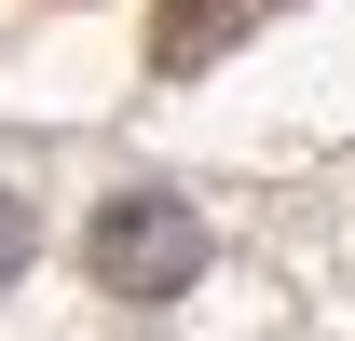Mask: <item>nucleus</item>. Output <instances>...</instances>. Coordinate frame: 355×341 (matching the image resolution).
<instances>
[{
    "mask_svg": "<svg viewBox=\"0 0 355 341\" xmlns=\"http://www.w3.org/2000/svg\"><path fill=\"white\" fill-rule=\"evenodd\" d=\"M191 273H205V232H191L178 191H123V205L96 218V287L110 300H178Z\"/></svg>",
    "mask_w": 355,
    "mask_h": 341,
    "instance_id": "obj_1",
    "label": "nucleus"
},
{
    "mask_svg": "<svg viewBox=\"0 0 355 341\" xmlns=\"http://www.w3.org/2000/svg\"><path fill=\"white\" fill-rule=\"evenodd\" d=\"M232 14H260V0H164V42H150V55H164V69H205Z\"/></svg>",
    "mask_w": 355,
    "mask_h": 341,
    "instance_id": "obj_2",
    "label": "nucleus"
},
{
    "mask_svg": "<svg viewBox=\"0 0 355 341\" xmlns=\"http://www.w3.org/2000/svg\"><path fill=\"white\" fill-rule=\"evenodd\" d=\"M14 273H28V205L0 191V287H14Z\"/></svg>",
    "mask_w": 355,
    "mask_h": 341,
    "instance_id": "obj_3",
    "label": "nucleus"
}]
</instances>
